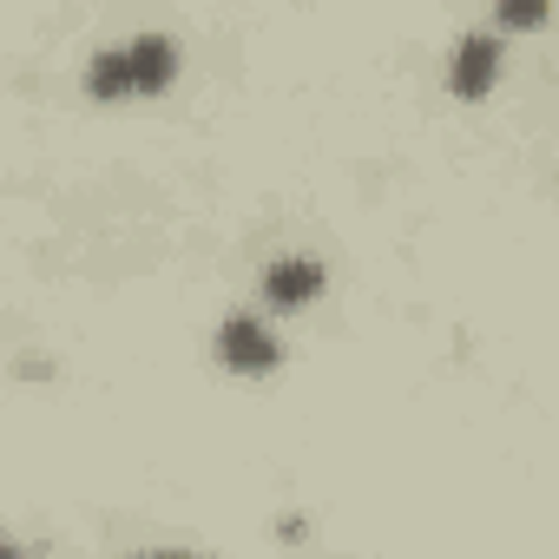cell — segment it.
Masks as SVG:
<instances>
[{"mask_svg":"<svg viewBox=\"0 0 559 559\" xmlns=\"http://www.w3.org/2000/svg\"><path fill=\"white\" fill-rule=\"evenodd\" d=\"M217 362L237 369V376H270L276 362H284V343H276L257 317H224V330H217Z\"/></svg>","mask_w":559,"mask_h":559,"instance_id":"obj_1","label":"cell"},{"mask_svg":"<svg viewBox=\"0 0 559 559\" xmlns=\"http://www.w3.org/2000/svg\"><path fill=\"white\" fill-rule=\"evenodd\" d=\"M493 73H500V34H467L448 53V93L454 99H487L493 93Z\"/></svg>","mask_w":559,"mask_h":559,"instance_id":"obj_2","label":"cell"},{"mask_svg":"<svg viewBox=\"0 0 559 559\" xmlns=\"http://www.w3.org/2000/svg\"><path fill=\"white\" fill-rule=\"evenodd\" d=\"M263 297H270L276 310L317 304V297H323V263H310V257H276V263L263 270Z\"/></svg>","mask_w":559,"mask_h":559,"instance_id":"obj_3","label":"cell"},{"mask_svg":"<svg viewBox=\"0 0 559 559\" xmlns=\"http://www.w3.org/2000/svg\"><path fill=\"white\" fill-rule=\"evenodd\" d=\"M126 60H132V99H152L178 80V47L165 34H139L126 40Z\"/></svg>","mask_w":559,"mask_h":559,"instance_id":"obj_4","label":"cell"},{"mask_svg":"<svg viewBox=\"0 0 559 559\" xmlns=\"http://www.w3.org/2000/svg\"><path fill=\"white\" fill-rule=\"evenodd\" d=\"M86 93H93L99 106L132 99V60H126V47H106V53L86 60Z\"/></svg>","mask_w":559,"mask_h":559,"instance_id":"obj_5","label":"cell"},{"mask_svg":"<svg viewBox=\"0 0 559 559\" xmlns=\"http://www.w3.org/2000/svg\"><path fill=\"white\" fill-rule=\"evenodd\" d=\"M546 21V8H539V0H507V8H500V27L507 34H520V27H539Z\"/></svg>","mask_w":559,"mask_h":559,"instance_id":"obj_6","label":"cell"},{"mask_svg":"<svg viewBox=\"0 0 559 559\" xmlns=\"http://www.w3.org/2000/svg\"><path fill=\"white\" fill-rule=\"evenodd\" d=\"M0 559H27V546H21V539H8V546H0Z\"/></svg>","mask_w":559,"mask_h":559,"instance_id":"obj_7","label":"cell"},{"mask_svg":"<svg viewBox=\"0 0 559 559\" xmlns=\"http://www.w3.org/2000/svg\"><path fill=\"white\" fill-rule=\"evenodd\" d=\"M139 559H191V552H139Z\"/></svg>","mask_w":559,"mask_h":559,"instance_id":"obj_8","label":"cell"}]
</instances>
